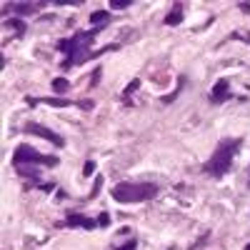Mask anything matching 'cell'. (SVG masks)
Here are the masks:
<instances>
[{"label": "cell", "mask_w": 250, "mask_h": 250, "mask_svg": "<svg viewBox=\"0 0 250 250\" xmlns=\"http://www.w3.org/2000/svg\"><path fill=\"white\" fill-rule=\"evenodd\" d=\"M100 33V28H93V30H85V33H75L73 38H65L58 43V50L65 53V60L60 62L62 70L68 68H75V65H83V62H88L95 58V50L93 43H95V35Z\"/></svg>", "instance_id": "6da1fadb"}, {"label": "cell", "mask_w": 250, "mask_h": 250, "mask_svg": "<svg viewBox=\"0 0 250 250\" xmlns=\"http://www.w3.org/2000/svg\"><path fill=\"white\" fill-rule=\"evenodd\" d=\"M243 148V138H225L218 143V148L213 150V155L208 158V163L203 165V173L213 175V178H223L230 173L233 160Z\"/></svg>", "instance_id": "7a4b0ae2"}, {"label": "cell", "mask_w": 250, "mask_h": 250, "mask_svg": "<svg viewBox=\"0 0 250 250\" xmlns=\"http://www.w3.org/2000/svg\"><path fill=\"white\" fill-rule=\"evenodd\" d=\"M113 200L123 205H133V203H148L158 195V185L155 183H133V180H123L113 188Z\"/></svg>", "instance_id": "3957f363"}, {"label": "cell", "mask_w": 250, "mask_h": 250, "mask_svg": "<svg viewBox=\"0 0 250 250\" xmlns=\"http://www.w3.org/2000/svg\"><path fill=\"white\" fill-rule=\"evenodd\" d=\"M60 163V158L55 155H43L38 153L33 145H18L15 153H13V165L15 168H28V165H33V168H55V165Z\"/></svg>", "instance_id": "277c9868"}, {"label": "cell", "mask_w": 250, "mask_h": 250, "mask_svg": "<svg viewBox=\"0 0 250 250\" xmlns=\"http://www.w3.org/2000/svg\"><path fill=\"white\" fill-rule=\"evenodd\" d=\"M23 130L30 133V135H38V138L48 140L50 145H55V148H62V145H65V138L58 135V133L50 130V128H45V125H40V123H25V128H23Z\"/></svg>", "instance_id": "5b68a950"}, {"label": "cell", "mask_w": 250, "mask_h": 250, "mask_svg": "<svg viewBox=\"0 0 250 250\" xmlns=\"http://www.w3.org/2000/svg\"><path fill=\"white\" fill-rule=\"evenodd\" d=\"M233 95H230V80L228 78H220L215 85H213V90H210V103H225V100H230Z\"/></svg>", "instance_id": "8992f818"}, {"label": "cell", "mask_w": 250, "mask_h": 250, "mask_svg": "<svg viewBox=\"0 0 250 250\" xmlns=\"http://www.w3.org/2000/svg\"><path fill=\"white\" fill-rule=\"evenodd\" d=\"M45 8V3H5L3 5V15L5 13H18V15H33V13H38V10H43Z\"/></svg>", "instance_id": "52a82bcc"}, {"label": "cell", "mask_w": 250, "mask_h": 250, "mask_svg": "<svg viewBox=\"0 0 250 250\" xmlns=\"http://www.w3.org/2000/svg\"><path fill=\"white\" fill-rule=\"evenodd\" d=\"M65 225L68 228H83V230H93V228H98V220H90L88 215H83V213H70L65 218Z\"/></svg>", "instance_id": "ba28073f"}, {"label": "cell", "mask_w": 250, "mask_h": 250, "mask_svg": "<svg viewBox=\"0 0 250 250\" xmlns=\"http://www.w3.org/2000/svg\"><path fill=\"white\" fill-rule=\"evenodd\" d=\"M163 23H165V25H170V28H173V25H180V23H183V5H180V3H175V5H173V10H170L168 15H165Z\"/></svg>", "instance_id": "9c48e42d"}, {"label": "cell", "mask_w": 250, "mask_h": 250, "mask_svg": "<svg viewBox=\"0 0 250 250\" xmlns=\"http://www.w3.org/2000/svg\"><path fill=\"white\" fill-rule=\"evenodd\" d=\"M90 23H93V28H105L110 23V13L108 10H95L90 15Z\"/></svg>", "instance_id": "30bf717a"}, {"label": "cell", "mask_w": 250, "mask_h": 250, "mask_svg": "<svg viewBox=\"0 0 250 250\" xmlns=\"http://www.w3.org/2000/svg\"><path fill=\"white\" fill-rule=\"evenodd\" d=\"M5 28H10V30H15V35L20 38V35H25V23L20 18H8L5 23H3Z\"/></svg>", "instance_id": "8fae6325"}, {"label": "cell", "mask_w": 250, "mask_h": 250, "mask_svg": "<svg viewBox=\"0 0 250 250\" xmlns=\"http://www.w3.org/2000/svg\"><path fill=\"white\" fill-rule=\"evenodd\" d=\"M138 88H140V78H135L133 83H128V85H125V90H123V100L128 103V100H130V95H133Z\"/></svg>", "instance_id": "7c38bea8"}, {"label": "cell", "mask_w": 250, "mask_h": 250, "mask_svg": "<svg viewBox=\"0 0 250 250\" xmlns=\"http://www.w3.org/2000/svg\"><path fill=\"white\" fill-rule=\"evenodd\" d=\"M18 173H20V178H28V180H38L40 178V173H38V168H18Z\"/></svg>", "instance_id": "4fadbf2b"}, {"label": "cell", "mask_w": 250, "mask_h": 250, "mask_svg": "<svg viewBox=\"0 0 250 250\" xmlns=\"http://www.w3.org/2000/svg\"><path fill=\"white\" fill-rule=\"evenodd\" d=\"M68 88H70V83H68L65 78H55V80H53V90H55V93H65Z\"/></svg>", "instance_id": "5bb4252c"}, {"label": "cell", "mask_w": 250, "mask_h": 250, "mask_svg": "<svg viewBox=\"0 0 250 250\" xmlns=\"http://www.w3.org/2000/svg\"><path fill=\"white\" fill-rule=\"evenodd\" d=\"M228 40H243V43L250 45V33H245V30H235V33L228 35Z\"/></svg>", "instance_id": "9a60e30c"}, {"label": "cell", "mask_w": 250, "mask_h": 250, "mask_svg": "<svg viewBox=\"0 0 250 250\" xmlns=\"http://www.w3.org/2000/svg\"><path fill=\"white\" fill-rule=\"evenodd\" d=\"M183 85H185V80H183V78H180V80H178V85H175V90H173V93H168V95H165V98H163V100H165V103H173V100H175V98H178V93H180V90H183Z\"/></svg>", "instance_id": "2e32d148"}, {"label": "cell", "mask_w": 250, "mask_h": 250, "mask_svg": "<svg viewBox=\"0 0 250 250\" xmlns=\"http://www.w3.org/2000/svg\"><path fill=\"white\" fill-rule=\"evenodd\" d=\"M95 173V160H88L85 165H83V178H90Z\"/></svg>", "instance_id": "e0dca14e"}, {"label": "cell", "mask_w": 250, "mask_h": 250, "mask_svg": "<svg viewBox=\"0 0 250 250\" xmlns=\"http://www.w3.org/2000/svg\"><path fill=\"white\" fill-rule=\"evenodd\" d=\"M115 250H138V240L133 238V240H128V243H123V245H118Z\"/></svg>", "instance_id": "ac0fdd59"}, {"label": "cell", "mask_w": 250, "mask_h": 250, "mask_svg": "<svg viewBox=\"0 0 250 250\" xmlns=\"http://www.w3.org/2000/svg\"><path fill=\"white\" fill-rule=\"evenodd\" d=\"M95 220H98V225H100V228H108V225H110V215H108V213H100Z\"/></svg>", "instance_id": "d6986e66"}, {"label": "cell", "mask_w": 250, "mask_h": 250, "mask_svg": "<svg viewBox=\"0 0 250 250\" xmlns=\"http://www.w3.org/2000/svg\"><path fill=\"white\" fill-rule=\"evenodd\" d=\"M110 8H115V10H123V8H130V0H113V3H110Z\"/></svg>", "instance_id": "ffe728a7"}, {"label": "cell", "mask_w": 250, "mask_h": 250, "mask_svg": "<svg viewBox=\"0 0 250 250\" xmlns=\"http://www.w3.org/2000/svg\"><path fill=\"white\" fill-rule=\"evenodd\" d=\"M100 185H103V175H98V178H95V185H93V190H90V195H88V200L98 195V190H100Z\"/></svg>", "instance_id": "44dd1931"}, {"label": "cell", "mask_w": 250, "mask_h": 250, "mask_svg": "<svg viewBox=\"0 0 250 250\" xmlns=\"http://www.w3.org/2000/svg\"><path fill=\"white\" fill-rule=\"evenodd\" d=\"M90 78H93V80H90V85H93V88H95V85H98V80H100V78H103V68H95V70H93V75H90Z\"/></svg>", "instance_id": "7402d4cb"}, {"label": "cell", "mask_w": 250, "mask_h": 250, "mask_svg": "<svg viewBox=\"0 0 250 250\" xmlns=\"http://www.w3.org/2000/svg\"><path fill=\"white\" fill-rule=\"evenodd\" d=\"M238 8H240V10H243V13H250V3H240V5H238Z\"/></svg>", "instance_id": "603a6c76"}, {"label": "cell", "mask_w": 250, "mask_h": 250, "mask_svg": "<svg viewBox=\"0 0 250 250\" xmlns=\"http://www.w3.org/2000/svg\"><path fill=\"white\" fill-rule=\"evenodd\" d=\"M245 250H250V243H248V245H245Z\"/></svg>", "instance_id": "cb8c5ba5"}, {"label": "cell", "mask_w": 250, "mask_h": 250, "mask_svg": "<svg viewBox=\"0 0 250 250\" xmlns=\"http://www.w3.org/2000/svg\"><path fill=\"white\" fill-rule=\"evenodd\" d=\"M248 185H250V173H248Z\"/></svg>", "instance_id": "d4e9b609"}]
</instances>
